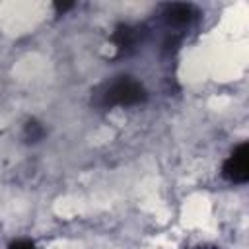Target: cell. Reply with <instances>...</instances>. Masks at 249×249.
I'll return each instance as SVG.
<instances>
[{"label": "cell", "instance_id": "3957f363", "mask_svg": "<svg viewBox=\"0 0 249 249\" xmlns=\"http://www.w3.org/2000/svg\"><path fill=\"white\" fill-rule=\"evenodd\" d=\"M161 18L167 25L173 27H185L191 25L196 18H198V10L193 4H183V2H173V4H165L161 10Z\"/></svg>", "mask_w": 249, "mask_h": 249}, {"label": "cell", "instance_id": "5b68a950", "mask_svg": "<svg viewBox=\"0 0 249 249\" xmlns=\"http://www.w3.org/2000/svg\"><path fill=\"white\" fill-rule=\"evenodd\" d=\"M23 136H25L27 142H39V140H43V136H45V128H43V124L37 123V121H29V123L25 124Z\"/></svg>", "mask_w": 249, "mask_h": 249}, {"label": "cell", "instance_id": "7a4b0ae2", "mask_svg": "<svg viewBox=\"0 0 249 249\" xmlns=\"http://www.w3.org/2000/svg\"><path fill=\"white\" fill-rule=\"evenodd\" d=\"M222 177L235 185H245L249 181V144L239 142L222 163Z\"/></svg>", "mask_w": 249, "mask_h": 249}, {"label": "cell", "instance_id": "8992f818", "mask_svg": "<svg viewBox=\"0 0 249 249\" xmlns=\"http://www.w3.org/2000/svg\"><path fill=\"white\" fill-rule=\"evenodd\" d=\"M10 249H37V247L29 239H16L14 243H10Z\"/></svg>", "mask_w": 249, "mask_h": 249}, {"label": "cell", "instance_id": "6da1fadb", "mask_svg": "<svg viewBox=\"0 0 249 249\" xmlns=\"http://www.w3.org/2000/svg\"><path fill=\"white\" fill-rule=\"evenodd\" d=\"M148 99V91L144 84L128 74L115 76L107 84H103L99 91L101 107H136Z\"/></svg>", "mask_w": 249, "mask_h": 249}, {"label": "cell", "instance_id": "277c9868", "mask_svg": "<svg viewBox=\"0 0 249 249\" xmlns=\"http://www.w3.org/2000/svg\"><path fill=\"white\" fill-rule=\"evenodd\" d=\"M113 43H115V47L119 49V53H128V51H132L140 41H142V29L138 27V25H128V23H123V25H119L117 29H115V33H113Z\"/></svg>", "mask_w": 249, "mask_h": 249}]
</instances>
